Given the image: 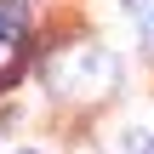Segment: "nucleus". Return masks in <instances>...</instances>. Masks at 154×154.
I'll list each match as a JSON object with an SVG mask.
<instances>
[{
  "label": "nucleus",
  "mask_w": 154,
  "mask_h": 154,
  "mask_svg": "<svg viewBox=\"0 0 154 154\" xmlns=\"http://www.w3.org/2000/svg\"><path fill=\"white\" fill-rule=\"evenodd\" d=\"M17 57H23V11L0 6V74H11Z\"/></svg>",
  "instance_id": "obj_1"
},
{
  "label": "nucleus",
  "mask_w": 154,
  "mask_h": 154,
  "mask_svg": "<svg viewBox=\"0 0 154 154\" xmlns=\"http://www.w3.org/2000/svg\"><path fill=\"white\" fill-rule=\"evenodd\" d=\"M137 23H143V34L154 40V0H137Z\"/></svg>",
  "instance_id": "obj_2"
},
{
  "label": "nucleus",
  "mask_w": 154,
  "mask_h": 154,
  "mask_svg": "<svg viewBox=\"0 0 154 154\" xmlns=\"http://www.w3.org/2000/svg\"><path fill=\"white\" fill-rule=\"evenodd\" d=\"M23 154H34V149H23Z\"/></svg>",
  "instance_id": "obj_3"
}]
</instances>
